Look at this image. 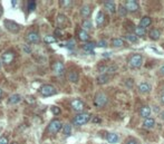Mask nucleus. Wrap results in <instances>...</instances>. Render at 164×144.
<instances>
[{
	"label": "nucleus",
	"mask_w": 164,
	"mask_h": 144,
	"mask_svg": "<svg viewBox=\"0 0 164 144\" xmlns=\"http://www.w3.org/2000/svg\"><path fill=\"white\" fill-rule=\"evenodd\" d=\"M107 102H108V98H107L105 93L98 92V93L95 95V98H94V104H95V106H97V107H104V106L107 104Z\"/></svg>",
	"instance_id": "1"
},
{
	"label": "nucleus",
	"mask_w": 164,
	"mask_h": 144,
	"mask_svg": "<svg viewBox=\"0 0 164 144\" xmlns=\"http://www.w3.org/2000/svg\"><path fill=\"white\" fill-rule=\"evenodd\" d=\"M90 120V115L88 113H79L73 118V123H74L75 125L80 126V125H84L86 124V123H88Z\"/></svg>",
	"instance_id": "2"
},
{
	"label": "nucleus",
	"mask_w": 164,
	"mask_h": 144,
	"mask_svg": "<svg viewBox=\"0 0 164 144\" xmlns=\"http://www.w3.org/2000/svg\"><path fill=\"white\" fill-rule=\"evenodd\" d=\"M143 63V57L140 54H133L129 59V65L131 68H140Z\"/></svg>",
	"instance_id": "3"
},
{
	"label": "nucleus",
	"mask_w": 164,
	"mask_h": 144,
	"mask_svg": "<svg viewBox=\"0 0 164 144\" xmlns=\"http://www.w3.org/2000/svg\"><path fill=\"white\" fill-rule=\"evenodd\" d=\"M4 25L5 27H6V29L8 31H10V32H12V34H18L20 31V26L17 23H15L14 20L6 19L4 21Z\"/></svg>",
	"instance_id": "4"
},
{
	"label": "nucleus",
	"mask_w": 164,
	"mask_h": 144,
	"mask_svg": "<svg viewBox=\"0 0 164 144\" xmlns=\"http://www.w3.org/2000/svg\"><path fill=\"white\" fill-rule=\"evenodd\" d=\"M40 94L43 95V96H51V95H55V94L57 93V90L55 88L53 85H49V84H46V85H43L40 87V90H39Z\"/></svg>",
	"instance_id": "5"
},
{
	"label": "nucleus",
	"mask_w": 164,
	"mask_h": 144,
	"mask_svg": "<svg viewBox=\"0 0 164 144\" xmlns=\"http://www.w3.org/2000/svg\"><path fill=\"white\" fill-rule=\"evenodd\" d=\"M62 127V124L60 123V121L58 120H55L50 123V124L48 125V131L49 133L51 134H56V133H58L60 131V129Z\"/></svg>",
	"instance_id": "6"
},
{
	"label": "nucleus",
	"mask_w": 164,
	"mask_h": 144,
	"mask_svg": "<svg viewBox=\"0 0 164 144\" xmlns=\"http://www.w3.org/2000/svg\"><path fill=\"white\" fill-rule=\"evenodd\" d=\"M53 70L57 76H62L65 73V66L62 62H55L53 65Z\"/></svg>",
	"instance_id": "7"
},
{
	"label": "nucleus",
	"mask_w": 164,
	"mask_h": 144,
	"mask_svg": "<svg viewBox=\"0 0 164 144\" xmlns=\"http://www.w3.org/2000/svg\"><path fill=\"white\" fill-rule=\"evenodd\" d=\"M124 7L126 8V10H127V11L134 12V11H136L137 9H138V2L135 1V0H127V1H125Z\"/></svg>",
	"instance_id": "8"
},
{
	"label": "nucleus",
	"mask_w": 164,
	"mask_h": 144,
	"mask_svg": "<svg viewBox=\"0 0 164 144\" xmlns=\"http://www.w3.org/2000/svg\"><path fill=\"white\" fill-rule=\"evenodd\" d=\"M28 43L30 44H38L40 41V37H39V34L37 31H30L29 34L26 37Z\"/></svg>",
	"instance_id": "9"
},
{
	"label": "nucleus",
	"mask_w": 164,
	"mask_h": 144,
	"mask_svg": "<svg viewBox=\"0 0 164 144\" xmlns=\"http://www.w3.org/2000/svg\"><path fill=\"white\" fill-rule=\"evenodd\" d=\"M70 105H71L73 109H74V111H76V112H80V111H83V109H84V107H85V104H84V102L80 101V100H74V101H71Z\"/></svg>",
	"instance_id": "10"
},
{
	"label": "nucleus",
	"mask_w": 164,
	"mask_h": 144,
	"mask_svg": "<svg viewBox=\"0 0 164 144\" xmlns=\"http://www.w3.org/2000/svg\"><path fill=\"white\" fill-rule=\"evenodd\" d=\"M104 7L111 14H114V12L116 11V6H115L114 1H104Z\"/></svg>",
	"instance_id": "11"
},
{
	"label": "nucleus",
	"mask_w": 164,
	"mask_h": 144,
	"mask_svg": "<svg viewBox=\"0 0 164 144\" xmlns=\"http://www.w3.org/2000/svg\"><path fill=\"white\" fill-rule=\"evenodd\" d=\"M14 54H12L11 51H7V53H5L4 55H2V58H1V60H2V63H5V64H10V63L14 60Z\"/></svg>",
	"instance_id": "12"
},
{
	"label": "nucleus",
	"mask_w": 164,
	"mask_h": 144,
	"mask_svg": "<svg viewBox=\"0 0 164 144\" xmlns=\"http://www.w3.org/2000/svg\"><path fill=\"white\" fill-rule=\"evenodd\" d=\"M67 78H68V81L71 83H77L78 79H79V75L76 70H70L68 75H67Z\"/></svg>",
	"instance_id": "13"
},
{
	"label": "nucleus",
	"mask_w": 164,
	"mask_h": 144,
	"mask_svg": "<svg viewBox=\"0 0 164 144\" xmlns=\"http://www.w3.org/2000/svg\"><path fill=\"white\" fill-rule=\"evenodd\" d=\"M106 140H107V142L109 144H116L120 141V136L117 134H115V133H109L106 136Z\"/></svg>",
	"instance_id": "14"
},
{
	"label": "nucleus",
	"mask_w": 164,
	"mask_h": 144,
	"mask_svg": "<svg viewBox=\"0 0 164 144\" xmlns=\"http://www.w3.org/2000/svg\"><path fill=\"white\" fill-rule=\"evenodd\" d=\"M138 90L143 94L150 93V92H151V85H150L148 83H145V82L141 83L140 85H138Z\"/></svg>",
	"instance_id": "15"
},
{
	"label": "nucleus",
	"mask_w": 164,
	"mask_h": 144,
	"mask_svg": "<svg viewBox=\"0 0 164 144\" xmlns=\"http://www.w3.org/2000/svg\"><path fill=\"white\" fill-rule=\"evenodd\" d=\"M57 23L60 28H65L66 26H68V19L64 15H60L57 18Z\"/></svg>",
	"instance_id": "16"
},
{
	"label": "nucleus",
	"mask_w": 164,
	"mask_h": 144,
	"mask_svg": "<svg viewBox=\"0 0 164 144\" xmlns=\"http://www.w3.org/2000/svg\"><path fill=\"white\" fill-rule=\"evenodd\" d=\"M140 115L142 117H144V118H147V117H150V115H151V109L148 107V106H142L140 109Z\"/></svg>",
	"instance_id": "17"
},
{
	"label": "nucleus",
	"mask_w": 164,
	"mask_h": 144,
	"mask_svg": "<svg viewBox=\"0 0 164 144\" xmlns=\"http://www.w3.org/2000/svg\"><path fill=\"white\" fill-rule=\"evenodd\" d=\"M108 82H109V75L108 74H105V73H103V74H101L97 77V83H98V84H101V85L107 84Z\"/></svg>",
	"instance_id": "18"
},
{
	"label": "nucleus",
	"mask_w": 164,
	"mask_h": 144,
	"mask_svg": "<svg viewBox=\"0 0 164 144\" xmlns=\"http://www.w3.org/2000/svg\"><path fill=\"white\" fill-rule=\"evenodd\" d=\"M155 125V120L152 118V117H147V118H145L144 122H143V126H144L145 129H151Z\"/></svg>",
	"instance_id": "19"
},
{
	"label": "nucleus",
	"mask_w": 164,
	"mask_h": 144,
	"mask_svg": "<svg viewBox=\"0 0 164 144\" xmlns=\"http://www.w3.org/2000/svg\"><path fill=\"white\" fill-rule=\"evenodd\" d=\"M148 36H150V38L153 39V40H157V39L161 37V32L159 29H152V30H150V32H148Z\"/></svg>",
	"instance_id": "20"
},
{
	"label": "nucleus",
	"mask_w": 164,
	"mask_h": 144,
	"mask_svg": "<svg viewBox=\"0 0 164 144\" xmlns=\"http://www.w3.org/2000/svg\"><path fill=\"white\" fill-rule=\"evenodd\" d=\"M20 101H21V96H20L19 94H14V95H11V96L9 97L8 103H9V104H18Z\"/></svg>",
	"instance_id": "21"
},
{
	"label": "nucleus",
	"mask_w": 164,
	"mask_h": 144,
	"mask_svg": "<svg viewBox=\"0 0 164 144\" xmlns=\"http://www.w3.org/2000/svg\"><path fill=\"white\" fill-rule=\"evenodd\" d=\"M78 38L80 39L82 41H88L90 40V35L84 29H80V30L78 31Z\"/></svg>",
	"instance_id": "22"
},
{
	"label": "nucleus",
	"mask_w": 164,
	"mask_h": 144,
	"mask_svg": "<svg viewBox=\"0 0 164 144\" xmlns=\"http://www.w3.org/2000/svg\"><path fill=\"white\" fill-rule=\"evenodd\" d=\"M90 12H92V9H90V6H83L82 9H80V15H82L84 18H87V17H90Z\"/></svg>",
	"instance_id": "23"
},
{
	"label": "nucleus",
	"mask_w": 164,
	"mask_h": 144,
	"mask_svg": "<svg viewBox=\"0 0 164 144\" xmlns=\"http://www.w3.org/2000/svg\"><path fill=\"white\" fill-rule=\"evenodd\" d=\"M105 21V15L103 11H98L97 16H96V25L97 26H102Z\"/></svg>",
	"instance_id": "24"
},
{
	"label": "nucleus",
	"mask_w": 164,
	"mask_h": 144,
	"mask_svg": "<svg viewBox=\"0 0 164 144\" xmlns=\"http://www.w3.org/2000/svg\"><path fill=\"white\" fill-rule=\"evenodd\" d=\"M152 23V19L150 18V17H143L142 19H141V23H140V26L141 27H143V28H146V27H148Z\"/></svg>",
	"instance_id": "25"
},
{
	"label": "nucleus",
	"mask_w": 164,
	"mask_h": 144,
	"mask_svg": "<svg viewBox=\"0 0 164 144\" xmlns=\"http://www.w3.org/2000/svg\"><path fill=\"white\" fill-rule=\"evenodd\" d=\"M134 34H135L137 37H144V36L146 35V30H145V28L138 26V27H135Z\"/></svg>",
	"instance_id": "26"
},
{
	"label": "nucleus",
	"mask_w": 164,
	"mask_h": 144,
	"mask_svg": "<svg viewBox=\"0 0 164 144\" xmlns=\"http://www.w3.org/2000/svg\"><path fill=\"white\" fill-rule=\"evenodd\" d=\"M112 45H113L114 47H116V48H121V47L124 46L125 44H124V41H123V39L114 38L113 40H112Z\"/></svg>",
	"instance_id": "27"
},
{
	"label": "nucleus",
	"mask_w": 164,
	"mask_h": 144,
	"mask_svg": "<svg viewBox=\"0 0 164 144\" xmlns=\"http://www.w3.org/2000/svg\"><path fill=\"white\" fill-rule=\"evenodd\" d=\"M95 46H96V44L95 43H87L83 46V49H84V51H92L94 48H95Z\"/></svg>",
	"instance_id": "28"
},
{
	"label": "nucleus",
	"mask_w": 164,
	"mask_h": 144,
	"mask_svg": "<svg viewBox=\"0 0 164 144\" xmlns=\"http://www.w3.org/2000/svg\"><path fill=\"white\" fill-rule=\"evenodd\" d=\"M125 38L127 39L129 41H131V43H136L137 40H138V38H137V36L135 34L134 35L133 34H127V35L125 36Z\"/></svg>",
	"instance_id": "29"
},
{
	"label": "nucleus",
	"mask_w": 164,
	"mask_h": 144,
	"mask_svg": "<svg viewBox=\"0 0 164 144\" xmlns=\"http://www.w3.org/2000/svg\"><path fill=\"white\" fill-rule=\"evenodd\" d=\"M62 132L65 135H69L70 133H71V125L70 124H65L62 126Z\"/></svg>",
	"instance_id": "30"
},
{
	"label": "nucleus",
	"mask_w": 164,
	"mask_h": 144,
	"mask_svg": "<svg viewBox=\"0 0 164 144\" xmlns=\"http://www.w3.org/2000/svg\"><path fill=\"white\" fill-rule=\"evenodd\" d=\"M50 111L54 115H59V114L62 113V109H60V107H58V106H51Z\"/></svg>",
	"instance_id": "31"
},
{
	"label": "nucleus",
	"mask_w": 164,
	"mask_h": 144,
	"mask_svg": "<svg viewBox=\"0 0 164 144\" xmlns=\"http://www.w3.org/2000/svg\"><path fill=\"white\" fill-rule=\"evenodd\" d=\"M92 27H93V25H92V21H90V20H85L84 23H83V28H84V30L85 29H92Z\"/></svg>",
	"instance_id": "32"
},
{
	"label": "nucleus",
	"mask_w": 164,
	"mask_h": 144,
	"mask_svg": "<svg viewBox=\"0 0 164 144\" xmlns=\"http://www.w3.org/2000/svg\"><path fill=\"white\" fill-rule=\"evenodd\" d=\"M118 14H120V16H122V17L126 16V15H127V10H126V8H125L124 6L118 7Z\"/></svg>",
	"instance_id": "33"
},
{
	"label": "nucleus",
	"mask_w": 164,
	"mask_h": 144,
	"mask_svg": "<svg viewBox=\"0 0 164 144\" xmlns=\"http://www.w3.org/2000/svg\"><path fill=\"white\" fill-rule=\"evenodd\" d=\"M44 40H45V43H47V44H53L56 41V38H55L54 36H46Z\"/></svg>",
	"instance_id": "34"
},
{
	"label": "nucleus",
	"mask_w": 164,
	"mask_h": 144,
	"mask_svg": "<svg viewBox=\"0 0 164 144\" xmlns=\"http://www.w3.org/2000/svg\"><path fill=\"white\" fill-rule=\"evenodd\" d=\"M27 6H28V11H32L34 9L36 8V1H28L27 2Z\"/></svg>",
	"instance_id": "35"
},
{
	"label": "nucleus",
	"mask_w": 164,
	"mask_h": 144,
	"mask_svg": "<svg viewBox=\"0 0 164 144\" xmlns=\"http://www.w3.org/2000/svg\"><path fill=\"white\" fill-rule=\"evenodd\" d=\"M125 144H138V141L135 140V139H133V137H129V140H126Z\"/></svg>",
	"instance_id": "36"
},
{
	"label": "nucleus",
	"mask_w": 164,
	"mask_h": 144,
	"mask_svg": "<svg viewBox=\"0 0 164 144\" xmlns=\"http://www.w3.org/2000/svg\"><path fill=\"white\" fill-rule=\"evenodd\" d=\"M9 143V141H8V137L2 135V136H0V144H8Z\"/></svg>",
	"instance_id": "37"
},
{
	"label": "nucleus",
	"mask_w": 164,
	"mask_h": 144,
	"mask_svg": "<svg viewBox=\"0 0 164 144\" xmlns=\"http://www.w3.org/2000/svg\"><path fill=\"white\" fill-rule=\"evenodd\" d=\"M60 5L62 7H70L73 5V1H60Z\"/></svg>",
	"instance_id": "38"
},
{
	"label": "nucleus",
	"mask_w": 164,
	"mask_h": 144,
	"mask_svg": "<svg viewBox=\"0 0 164 144\" xmlns=\"http://www.w3.org/2000/svg\"><path fill=\"white\" fill-rule=\"evenodd\" d=\"M133 84H134V81H133V79H127V81L125 82V85L127 86L129 88H132V87H133Z\"/></svg>",
	"instance_id": "39"
},
{
	"label": "nucleus",
	"mask_w": 164,
	"mask_h": 144,
	"mask_svg": "<svg viewBox=\"0 0 164 144\" xmlns=\"http://www.w3.org/2000/svg\"><path fill=\"white\" fill-rule=\"evenodd\" d=\"M159 74H160L161 76H164V65L159 69Z\"/></svg>",
	"instance_id": "40"
},
{
	"label": "nucleus",
	"mask_w": 164,
	"mask_h": 144,
	"mask_svg": "<svg viewBox=\"0 0 164 144\" xmlns=\"http://www.w3.org/2000/svg\"><path fill=\"white\" fill-rule=\"evenodd\" d=\"M74 46H75V43L73 40H70L69 43L67 44V47H68V48H71V47H74Z\"/></svg>",
	"instance_id": "41"
},
{
	"label": "nucleus",
	"mask_w": 164,
	"mask_h": 144,
	"mask_svg": "<svg viewBox=\"0 0 164 144\" xmlns=\"http://www.w3.org/2000/svg\"><path fill=\"white\" fill-rule=\"evenodd\" d=\"M23 51H26L27 53H30V49H29V47L27 46V45H23Z\"/></svg>",
	"instance_id": "42"
},
{
	"label": "nucleus",
	"mask_w": 164,
	"mask_h": 144,
	"mask_svg": "<svg viewBox=\"0 0 164 144\" xmlns=\"http://www.w3.org/2000/svg\"><path fill=\"white\" fill-rule=\"evenodd\" d=\"M98 46H101V47H105L106 46V43L105 41H103V40H102V41H99V43L97 44Z\"/></svg>",
	"instance_id": "43"
},
{
	"label": "nucleus",
	"mask_w": 164,
	"mask_h": 144,
	"mask_svg": "<svg viewBox=\"0 0 164 144\" xmlns=\"http://www.w3.org/2000/svg\"><path fill=\"white\" fill-rule=\"evenodd\" d=\"M2 14H4V9H2V6L0 5V17L2 16Z\"/></svg>",
	"instance_id": "44"
},
{
	"label": "nucleus",
	"mask_w": 164,
	"mask_h": 144,
	"mask_svg": "<svg viewBox=\"0 0 164 144\" xmlns=\"http://www.w3.org/2000/svg\"><path fill=\"white\" fill-rule=\"evenodd\" d=\"M161 102L164 104V94H162V96H161Z\"/></svg>",
	"instance_id": "45"
},
{
	"label": "nucleus",
	"mask_w": 164,
	"mask_h": 144,
	"mask_svg": "<svg viewBox=\"0 0 164 144\" xmlns=\"http://www.w3.org/2000/svg\"><path fill=\"white\" fill-rule=\"evenodd\" d=\"M2 95H4V92H2V90L0 88V98L2 97Z\"/></svg>",
	"instance_id": "46"
},
{
	"label": "nucleus",
	"mask_w": 164,
	"mask_h": 144,
	"mask_svg": "<svg viewBox=\"0 0 164 144\" xmlns=\"http://www.w3.org/2000/svg\"><path fill=\"white\" fill-rule=\"evenodd\" d=\"M162 120H163V121H164V113L162 114Z\"/></svg>",
	"instance_id": "47"
},
{
	"label": "nucleus",
	"mask_w": 164,
	"mask_h": 144,
	"mask_svg": "<svg viewBox=\"0 0 164 144\" xmlns=\"http://www.w3.org/2000/svg\"><path fill=\"white\" fill-rule=\"evenodd\" d=\"M11 144H18V143H16V142H12V143Z\"/></svg>",
	"instance_id": "48"
},
{
	"label": "nucleus",
	"mask_w": 164,
	"mask_h": 144,
	"mask_svg": "<svg viewBox=\"0 0 164 144\" xmlns=\"http://www.w3.org/2000/svg\"><path fill=\"white\" fill-rule=\"evenodd\" d=\"M0 67H1V59H0Z\"/></svg>",
	"instance_id": "49"
}]
</instances>
